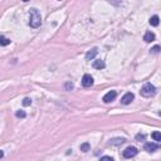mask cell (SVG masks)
I'll use <instances>...</instances> for the list:
<instances>
[{"mask_svg":"<svg viewBox=\"0 0 161 161\" xmlns=\"http://www.w3.org/2000/svg\"><path fill=\"white\" fill-rule=\"evenodd\" d=\"M140 92H141V96L144 97H154L156 94V87L151 83H146L144 84V87L141 88Z\"/></svg>","mask_w":161,"mask_h":161,"instance_id":"7a4b0ae2","label":"cell"},{"mask_svg":"<svg viewBox=\"0 0 161 161\" xmlns=\"http://www.w3.org/2000/svg\"><path fill=\"white\" fill-rule=\"evenodd\" d=\"M91 150V145H89L88 142H84L80 145V151H83V152H87V151Z\"/></svg>","mask_w":161,"mask_h":161,"instance_id":"4fadbf2b","label":"cell"},{"mask_svg":"<svg viewBox=\"0 0 161 161\" xmlns=\"http://www.w3.org/2000/svg\"><path fill=\"white\" fill-rule=\"evenodd\" d=\"M9 44H10V39H8V38L0 35V45L6 47V45H9Z\"/></svg>","mask_w":161,"mask_h":161,"instance_id":"7c38bea8","label":"cell"},{"mask_svg":"<svg viewBox=\"0 0 161 161\" xmlns=\"http://www.w3.org/2000/svg\"><path fill=\"white\" fill-rule=\"evenodd\" d=\"M82 84L83 87H91L93 86V77L91 74H84L82 78Z\"/></svg>","mask_w":161,"mask_h":161,"instance_id":"5b68a950","label":"cell"},{"mask_svg":"<svg viewBox=\"0 0 161 161\" xmlns=\"http://www.w3.org/2000/svg\"><path fill=\"white\" fill-rule=\"evenodd\" d=\"M29 24L32 28H39L42 24V17H40V13L38 12V9L35 8H32L30 9V20H29Z\"/></svg>","mask_w":161,"mask_h":161,"instance_id":"6da1fadb","label":"cell"},{"mask_svg":"<svg viewBox=\"0 0 161 161\" xmlns=\"http://www.w3.org/2000/svg\"><path fill=\"white\" fill-rule=\"evenodd\" d=\"M97 53H98V48H92L91 50H88L87 53H86V59H87V60L93 59L94 57L97 55Z\"/></svg>","mask_w":161,"mask_h":161,"instance_id":"ba28073f","label":"cell"},{"mask_svg":"<svg viewBox=\"0 0 161 161\" xmlns=\"http://www.w3.org/2000/svg\"><path fill=\"white\" fill-rule=\"evenodd\" d=\"M30 105H32V99H30V98H28V97H27V98L23 99V106H25V107H27V106H30Z\"/></svg>","mask_w":161,"mask_h":161,"instance_id":"e0dca14e","label":"cell"},{"mask_svg":"<svg viewBox=\"0 0 161 161\" xmlns=\"http://www.w3.org/2000/svg\"><path fill=\"white\" fill-rule=\"evenodd\" d=\"M145 135H141V134H139V135H136V140L137 141H140V142H141V141H145Z\"/></svg>","mask_w":161,"mask_h":161,"instance_id":"d6986e66","label":"cell"},{"mask_svg":"<svg viewBox=\"0 0 161 161\" xmlns=\"http://www.w3.org/2000/svg\"><path fill=\"white\" fill-rule=\"evenodd\" d=\"M106 67V63L103 62L102 59H97V60H94L93 62V68L94 69H103Z\"/></svg>","mask_w":161,"mask_h":161,"instance_id":"30bf717a","label":"cell"},{"mask_svg":"<svg viewBox=\"0 0 161 161\" xmlns=\"http://www.w3.org/2000/svg\"><path fill=\"white\" fill-rule=\"evenodd\" d=\"M144 149H145L146 151H147V152H155V151H157V150L160 149V146H159V144L147 142V144H145Z\"/></svg>","mask_w":161,"mask_h":161,"instance_id":"8992f818","label":"cell"},{"mask_svg":"<svg viewBox=\"0 0 161 161\" xmlns=\"http://www.w3.org/2000/svg\"><path fill=\"white\" fill-rule=\"evenodd\" d=\"M3 156H4V152H3V151H1V150H0V159H1V157H3Z\"/></svg>","mask_w":161,"mask_h":161,"instance_id":"7402d4cb","label":"cell"},{"mask_svg":"<svg viewBox=\"0 0 161 161\" xmlns=\"http://www.w3.org/2000/svg\"><path fill=\"white\" fill-rule=\"evenodd\" d=\"M160 52V47L159 45H155L152 49H151V53H159Z\"/></svg>","mask_w":161,"mask_h":161,"instance_id":"ffe728a7","label":"cell"},{"mask_svg":"<svg viewBox=\"0 0 161 161\" xmlns=\"http://www.w3.org/2000/svg\"><path fill=\"white\" fill-rule=\"evenodd\" d=\"M137 154H139V150L134 147V146H130V147H127L122 151V156H124L125 159H131V157H134V156H136Z\"/></svg>","mask_w":161,"mask_h":161,"instance_id":"3957f363","label":"cell"},{"mask_svg":"<svg viewBox=\"0 0 161 161\" xmlns=\"http://www.w3.org/2000/svg\"><path fill=\"white\" fill-rule=\"evenodd\" d=\"M15 116H17L18 118H25V117H27V113H25L24 111H17Z\"/></svg>","mask_w":161,"mask_h":161,"instance_id":"2e32d148","label":"cell"},{"mask_svg":"<svg viewBox=\"0 0 161 161\" xmlns=\"http://www.w3.org/2000/svg\"><path fill=\"white\" fill-rule=\"evenodd\" d=\"M144 40L146 43H151L152 40H155V34L152 32H146L145 35H144Z\"/></svg>","mask_w":161,"mask_h":161,"instance_id":"9c48e42d","label":"cell"},{"mask_svg":"<svg viewBox=\"0 0 161 161\" xmlns=\"http://www.w3.org/2000/svg\"><path fill=\"white\" fill-rule=\"evenodd\" d=\"M99 161H113V159L110 157V156H103V157H101Z\"/></svg>","mask_w":161,"mask_h":161,"instance_id":"44dd1931","label":"cell"},{"mask_svg":"<svg viewBox=\"0 0 161 161\" xmlns=\"http://www.w3.org/2000/svg\"><path fill=\"white\" fill-rule=\"evenodd\" d=\"M151 137H152V139H154L155 141H157V142H159V141H161V134H160L159 131H155L154 134L151 135Z\"/></svg>","mask_w":161,"mask_h":161,"instance_id":"9a60e30c","label":"cell"},{"mask_svg":"<svg viewBox=\"0 0 161 161\" xmlns=\"http://www.w3.org/2000/svg\"><path fill=\"white\" fill-rule=\"evenodd\" d=\"M134 98H135L134 93L127 92V93L125 94V96L121 98V103H122V105H129V103H131L132 101H134Z\"/></svg>","mask_w":161,"mask_h":161,"instance_id":"52a82bcc","label":"cell"},{"mask_svg":"<svg viewBox=\"0 0 161 161\" xmlns=\"http://www.w3.org/2000/svg\"><path fill=\"white\" fill-rule=\"evenodd\" d=\"M159 23H160V18L157 15H154V17H151L150 18V25H152V27H157L159 25Z\"/></svg>","mask_w":161,"mask_h":161,"instance_id":"8fae6325","label":"cell"},{"mask_svg":"<svg viewBox=\"0 0 161 161\" xmlns=\"http://www.w3.org/2000/svg\"><path fill=\"white\" fill-rule=\"evenodd\" d=\"M64 88L67 89V91H70V89H73V83H70V82H67L64 84Z\"/></svg>","mask_w":161,"mask_h":161,"instance_id":"ac0fdd59","label":"cell"},{"mask_svg":"<svg viewBox=\"0 0 161 161\" xmlns=\"http://www.w3.org/2000/svg\"><path fill=\"white\" fill-rule=\"evenodd\" d=\"M116 97H117V92H116V91H110V92H107L105 96H103L102 101L105 102V103H110V102H112V101H115Z\"/></svg>","mask_w":161,"mask_h":161,"instance_id":"277c9868","label":"cell"},{"mask_svg":"<svg viewBox=\"0 0 161 161\" xmlns=\"http://www.w3.org/2000/svg\"><path fill=\"white\" fill-rule=\"evenodd\" d=\"M125 142V139H113L111 140V145H122Z\"/></svg>","mask_w":161,"mask_h":161,"instance_id":"5bb4252c","label":"cell"}]
</instances>
